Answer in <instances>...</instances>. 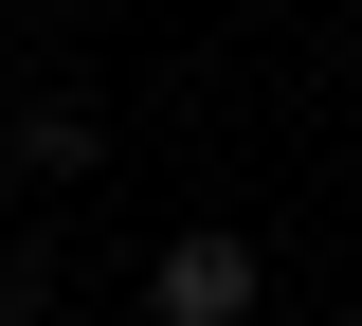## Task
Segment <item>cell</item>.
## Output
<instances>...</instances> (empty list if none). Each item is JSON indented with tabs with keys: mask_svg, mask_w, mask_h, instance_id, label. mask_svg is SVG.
Segmentation results:
<instances>
[{
	"mask_svg": "<svg viewBox=\"0 0 362 326\" xmlns=\"http://www.w3.org/2000/svg\"><path fill=\"white\" fill-rule=\"evenodd\" d=\"M254 308H272V272H254V235H235V218H199V235L145 254V326H254Z\"/></svg>",
	"mask_w": 362,
	"mask_h": 326,
	"instance_id": "6da1fadb",
	"label": "cell"
},
{
	"mask_svg": "<svg viewBox=\"0 0 362 326\" xmlns=\"http://www.w3.org/2000/svg\"><path fill=\"white\" fill-rule=\"evenodd\" d=\"M90 163H109V127H90L73 91H54V109H18V182H90Z\"/></svg>",
	"mask_w": 362,
	"mask_h": 326,
	"instance_id": "7a4b0ae2",
	"label": "cell"
},
{
	"mask_svg": "<svg viewBox=\"0 0 362 326\" xmlns=\"http://www.w3.org/2000/svg\"><path fill=\"white\" fill-rule=\"evenodd\" d=\"M344 109H362V73H344Z\"/></svg>",
	"mask_w": 362,
	"mask_h": 326,
	"instance_id": "3957f363",
	"label": "cell"
},
{
	"mask_svg": "<svg viewBox=\"0 0 362 326\" xmlns=\"http://www.w3.org/2000/svg\"><path fill=\"white\" fill-rule=\"evenodd\" d=\"M344 326H362V308H344Z\"/></svg>",
	"mask_w": 362,
	"mask_h": 326,
	"instance_id": "277c9868",
	"label": "cell"
}]
</instances>
